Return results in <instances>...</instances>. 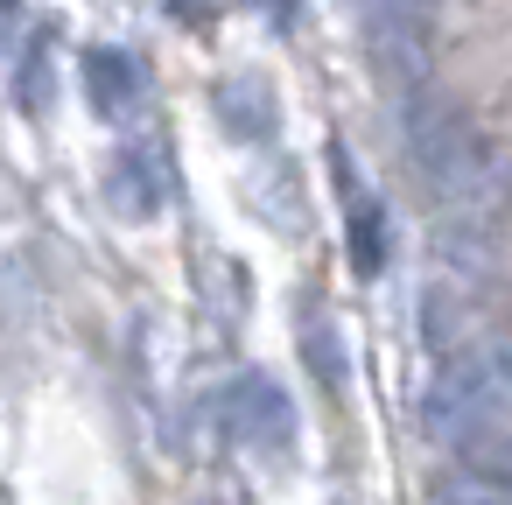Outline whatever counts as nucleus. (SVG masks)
<instances>
[{"label": "nucleus", "instance_id": "obj_1", "mask_svg": "<svg viewBox=\"0 0 512 505\" xmlns=\"http://www.w3.org/2000/svg\"><path fill=\"white\" fill-rule=\"evenodd\" d=\"M428 428L435 442H456V449L512 435V351L477 344L449 358V372L428 386Z\"/></svg>", "mask_w": 512, "mask_h": 505}, {"label": "nucleus", "instance_id": "obj_2", "mask_svg": "<svg viewBox=\"0 0 512 505\" xmlns=\"http://www.w3.org/2000/svg\"><path fill=\"white\" fill-rule=\"evenodd\" d=\"M407 141H414L435 197H449L456 211H484L498 197V162H491V148L477 141L470 120H456V113H407Z\"/></svg>", "mask_w": 512, "mask_h": 505}, {"label": "nucleus", "instance_id": "obj_3", "mask_svg": "<svg viewBox=\"0 0 512 505\" xmlns=\"http://www.w3.org/2000/svg\"><path fill=\"white\" fill-rule=\"evenodd\" d=\"M225 414H232V428H239V435H246L253 449H281V442H288V428H295V414H288L281 386H274V379H260V372L232 386Z\"/></svg>", "mask_w": 512, "mask_h": 505}, {"label": "nucleus", "instance_id": "obj_4", "mask_svg": "<svg viewBox=\"0 0 512 505\" xmlns=\"http://www.w3.org/2000/svg\"><path fill=\"white\" fill-rule=\"evenodd\" d=\"M85 85H92V99H99L106 113H127L134 92H141V64H134L127 50H92V57H85Z\"/></svg>", "mask_w": 512, "mask_h": 505}, {"label": "nucleus", "instance_id": "obj_5", "mask_svg": "<svg viewBox=\"0 0 512 505\" xmlns=\"http://www.w3.org/2000/svg\"><path fill=\"white\" fill-rule=\"evenodd\" d=\"M351 260H358V274H379V260H386V246H379V204L365 190H351Z\"/></svg>", "mask_w": 512, "mask_h": 505}, {"label": "nucleus", "instance_id": "obj_6", "mask_svg": "<svg viewBox=\"0 0 512 505\" xmlns=\"http://www.w3.org/2000/svg\"><path fill=\"white\" fill-rule=\"evenodd\" d=\"M8 22H15V0H0V29H8Z\"/></svg>", "mask_w": 512, "mask_h": 505}]
</instances>
